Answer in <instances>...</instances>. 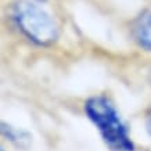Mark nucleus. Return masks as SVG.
Here are the masks:
<instances>
[{
    "instance_id": "obj_4",
    "label": "nucleus",
    "mask_w": 151,
    "mask_h": 151,
    "mask_svg": "<svg viewBox=\"0 0 151 151\" xmlns=\"http://www.w3.org/2000/svg\"><path fill=\"white\" fill-rule=\"evenodd\" d=\"M1 136L19 148H28L32 142V136L28 132L19 128H15L7 122H1Z\"/></svg>"
},
{
    "instance_id": "obj_1",
    "label": "nucleus",
    "mask_w": 151,
    "mask_h": 151,
    "mask_svg": "<svg viewBox=\"0 0 151 151\" xmlns=\"http://www.w3.org/2000/svg\"><path fill=\"white\" fill-rule=\"evenodd\" d=\"M83 110L87 119L96 126L104 144L111 151H134L128 126L124 124L115 104L108 96L96 94L85 101Z\"/></svg>"
},
{
    "instance_id": "obj_8",
    "label": "nucleus",
    "mask_w": 151,
    "mask_h": 151,
    "mask_svg": "<svg viewBox=\"0 0 151 151\" xmlns=\"http://www.w3.org/2000/svg\"><path fill=\"white\" fill-rule=\"evenodd\" d=\"M1 151H4V150H1Z\"/></svg>"
},
{
    "instance_id": "obj_5",
    "label": "nucleus",
    "mask_w": 151,
    "mask_h": 151,
    "mask_svg": "<svg viewBox=\"0 0 151 151\" xmlns=\"http://www.w3.org/2000/svg\"><path fill=\"white\" fill-rule=\"evenodd\" d=\"M144 126H146L147 133L151 137V104L148 105V108L146 111V116H144Z\"/></svg>"
},
{
    "instance_id": "obj_3",
    "label": "nucleus",
    "mask_w": 151,
    "mask_h": 151,
    "mask_svg": "<svg viewBox=\"0 0 151 151\" xmlns=\"http://www.w3.org/2000/svg\"><path fill=\"white\" fill-rule=\"evenodd\" d=\"M130 36L144 51L151 53V10H143L130 22Z\"/></svg>"
},
{
    "instance_id": "obj_6",
    "label": "nucleus",
    "mask_w": 151,
    "mask_h": 151,
    "mask_svg": "<svg viewBox=\"0 0 151 151\" xmlns=\"http://www.w3.org/2000/svg\"><path fill=\"white\" fill-rule=\"evenodd\" d=\"M35 1H46V0H35Z\"/></svg>"
},
{
    "instance_id": "obj_7",
    "label": "nucleus",
    "mask_w": 151,
    "mask_h": 151,
    "mask_svg": "<svg viewBox=\"0 0 151 151\" xmlns=\"http://www.w3.org/2000/svg\"><path fill=\"white\" fill-rule=\"evenodd\" d=\"M150 79H151V73H150Z\"/></svg>"
},
{
    "instance_id": "obj_2",
    "label": "nucleus",
    "mask_w": 151,
    "mask_h": 151,
    "mask_svg": "<svg viewBox=\"0 0 151 151\" xmlns=\"http://www.w3.org/2000/svg\"><path fill=\"white\" fill-rule=\"evenodd\" d=\"M9 14L15 29L35 46L50 47L58 40L60 28L54 18L31 0H17Z\"/></svg>"
}]
</instances>
